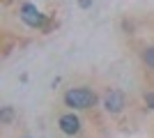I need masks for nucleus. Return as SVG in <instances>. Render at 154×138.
<instances>
[{"label": "nucleus", "instance_id": "obj_7", "mask_svg": "<svg viewBox=\"0 0 154 138\" xmlns=\"http://www.w3.org/2000/svg\"><path fill=\"white\" fill-rule=\"evenodd\" d=\"M145 101H147L149 108H154V92H147V94H145Z\"/></svg>", "mask_w": 154, "mask_h": 138}, {"label": "nucleus", "instance_id": "obj_5", "mask_svg": "<svg viewBox=\"0 0 154 138\" xmlns=\"http://www.w3.org/2000/svg\"><path fill=\"white\" fill-rule=\"evenodd\" d=\"M140 58H143V62H145L147 67H152V69H154V46H147V48L140 53Z\"/></svg>", "mask_w": 154, "mask_h": 138}, {"label": "nucleus", "instance_id": "obj_4", "mask_svg": "<svg viewBox=\"0 0 154 138\" xmlns=\"http://www.w3.org/2000/svg\"><path fill=\"white\" fill-rule=\"evenodd\" d=\"M60 129H62L67 136H74V133H78V129H81V120H78L74 113H67V115L60 118Z\"/></svg>", "mask_w": 154, "mask_h": 138}, {"label": "nucleus", "instance_id": "obj_1", "mask_svg": "<svg viewBox=\"0 0 154 138\" xmlns=\"http://www.w3.org/2000/svg\"><path fill=\"white\" fill-rule=\"evenodd\" d=\"M64 104L69 108H78V111L92 108L97 104V94L88 87H71V90L64 92Z\"/></svg>", "mask_w": 154, "mask_h": 138}, {"label": "nucleus", "instance_id": "obj_2", "mask_svg": "<svg viewBox=\"0 0 154 138\" xmlns=\"http://www.w3.org/2000/svg\"><path fill=\"white\" fill-rule=\"evenodd\" d=\"M21 19H23V23L30 26V28H44V23H46V16L39 12L35 5H30V2L21 5Z\"/></svg>", "mask_w": 154, "mask_h": 138}, {"label": "nucleus", "instance_id": "obj_8", "mask_svg": "<svg viewBox=\"0 0 154 138\" xmlns=\"http://www.w3.org/2000/svg\"><path fill=\"white\" fill-rule=\"evenodd\" d=\"M78 5L83 7V9H88V7H90V5H92V0H78Z\"/></svg>", "mask_w": 154, "mask_h": 138}, {"label": "nucleus", "instance_id": "obj_3", "mask_svg": "<svg viewBox=\"0 0 154 138\" xmlns=\"http://www.w3.org/2000/svg\"><path fill=\"white\" fill-rule=\"evenodd\" d=\"M127 106V97H124L122 90H110L106 92V97H103V108L108 113H120Z\"/></svg>", "mask_w": 154, "mask_h": 138}, {"label": "nucleus", "instance_id": "obj_6", "mask_svg": "<svg viewBox=\"0 0 154 138\" xmlns=\"http://www.w3.org/2000/svg\"><path fill=\"white\" fill-rule=\"evenodd\" d=\"M12 118H14V111L9 108V106H5V108H2V113H0V122H2V124H9V122H12Z\"/></svg>", "mask_w": 154, "mask_h": 138}]
</instances>
